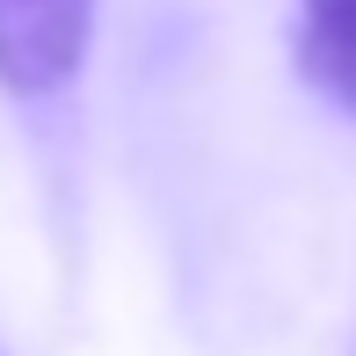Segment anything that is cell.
<instances>
[{"instance_id": "2", "label": "cell", "mask_w": 356, "mask_h": 356, "mask_svg": "<svg viewBox=\"0 0 356 356\" xmlns=\"http://www.w3.org/2000/svg\"><path fill=\"white\" fill-rule=\"evenodd\" d=\"M298 73L356 117V0H298Z\"/></svg>"}, {"instance_id": "1", "label": "cell", "mask_w": 356, "mask_h": 356, "mask_svg": "<svg viewBox=\"0 0 356 356\" xmlns=\"http://www.w3.org/2000/svg\"><path fill=\"white\" fill-rule=\"evenodd\" d=\"M95 44V0H0V95L51 102Z\"/></svg>"}]
</instances>
